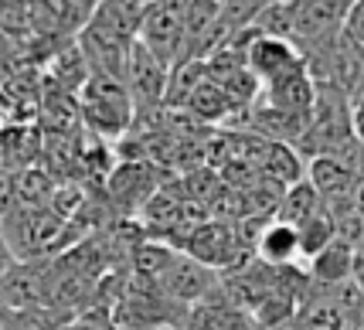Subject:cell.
I'll return each mask as SVG.
<instances>
[{
	"instance_id": "1",
	"label": "cell",
	"mask_w": 364,
	"mask_h": 330,
	"mask_svg": "<svg viewBox=\"0 0 364 330\" xmlns=\"http://www.w3.org/2000/svg\"><path fill=\"white\" fill-rule=\"evenodd\" d=\"M143 48H150L164 65L174 68L184 51V4L164 0V4H146L143 28L136 38Z\"/></svg>"
},
{
	"instance_id": "2",
	"label": "cell",
	"mask_w": 364,
	"mask_h": 330,
	"mask_svg": "<svg viewBox=\"0 0 364 330\" xmlns=\"http://www.w3.org/2000/svg\"><path fill=\"white\" fill-rule=\"evenodd\" d=\"M242 62L249 68V75L262 85L283 79L289 72L303 68V58L296 45H289L283 38H269V34H259L255 28L245 31V51H242Z\"/></svg>"
},
{
	"instance_id": "3",
	"label": "cell",
	"mask_w": 364,
	"mask_h": 330,
	"mask_svg": "<svg viewBox=\"0 0 364 330\" xmlns=\"http://www.w3.org/2000/svg\"><path fill=\"white\" fill-rule=\"evenodd\" d=\"M167 85H171V65H164L140 41H133L127 62V92L133 99V110H154L167 99Z\"/></svg>"
},
{
	"instance_id": "4",
	"label": "cell",
	"mask_w": 364,
	"mask_h": 330,
	"mask_svg": "<svg viewBox=\"0 0 364 330\" xmlns=\"http://www.w3.org/2000/svg\"><path fill=\"white\" fill-rule=\"evenodd\" d=\"M154 286H157L171 303H181V307L188 310V307L201 303L205 297H211V293L218 289V276L208 266L194 262L191 255H174V262L164 269V276H160Z\"/></svg>"
},
{
	"instance_id": "5",
	"label": "cell",
	"mask_w": 364,
	"mask_h": 330,
	"mask_svg": "<svg viewBox=\"0 0 364 330\" xmlns=\"http://www.w3.org/2000/svg\"><path fill=\"white\" fill-rule=\"evenodd\" d=\"M85 112H89L92 126L119 133L133 116V99H129L123 82L106 79V75H89V82H85Z\"/></svg>"
},
{
	"instance_id": "6",
	"label": "cell",
	"mask_w": 364,
	"mask_h": 330,
	"mask_svg": "<svg viewBox=\"0 0 364 330\" xmlns=\"http://www.w3.org/2000/svg\"><path fill=\"white\" fill-rule=\"evenodd\" d=\"M143 14H146V4H140V0H109V4H95L89 28L133 45L140 38Z\"/></svg>"
},
{
	"instance_id": "7",
	"label": "cell",
	"mask_w": 364,
	"mask_h": 330,
	"mask_svg": "<svg viewBox=\"0 0 364 330\" xmlns=\"http://www.w3.org/2000/svg\"><path fill=\"white\" fill-rule=\"evenodd\" d=\"M314 95H317V85L306 75V68H296L283 79L262 85V106L279 112H293V116H310V106H314Z\"/></svg>"
},
{
	"instance_id": "8",
	"label": "cell",
	"mask_w": 364,
	"mask_h": 330,
	"mask_svg": "<svg viewBox=\"0 0 364 330\" xmlns=\"http://www.w3.org/2000/svg\"><path fill=\"white\" fill-rule=\"evenodd\" d=\"M255 255H259V262H266L272 269L296 266V259H300V235H296V228L279 218L269 221L262 228L259 242H255Z\"/></svg>"
},
{
	"instance_id": "9",
	"label": "cell",
	"mask_w": 364,
	"mask_h": 330,
	"mask_svg": "<svg viewBox=\"0 0 364 330\" xmlns=\"http://www.w3.org/2000/svg\"><path fill=\"white\" fill-rule=\"evenodd\" d=\"M354 276V249L344 238H333L327 249L310 259V280L317 286H341Z\"/></svg>"
},
{
	"instance_id": "10",
	"label": "cell",
	"mask_w": 364,
	"mask_h": 330,
	"mask_svg": "<svg viewBox=\"0 0 364 330\" xmlns=\"http://www.w3.org/2000/svg\"><path fill=\"white\" fill-rule=\"evenodd\" d=\"M232 249H235V235H232L225 225H205V228H198L188 242L191 259L208 269L232 266Z\"/></svg>"
},
{
	"instance_id": "11",
	"label": "cell",
	"mask_w": 364,
	"mask_h": 330,
	"mask_svg": "<svg viewBox=\"0 0 364 330\" xmlns=\"http://www.w3.org/2000/svg\"><path fill=\"white\" fill-rule=\"evenodd\" d=\"M320 208H323V198L317 194V188H314V184H306V181H300V184H293V188H289V194L283 198L279 221L293 225V228H300L303 221H310Z\"/></svg>"
},
{
	"instance_id": "12",
	"label": "cell",
	"mask_w": 364,
	"mask_h": 330,
	"mask_svg": "<svg viewBox=\"0 0 364 330\" xmlns=\"http://www.w3.org/2000/svg\"><path fill=\"white\" fill-rule=\"evenodd\" d=\"M296 235H300V255H306V259H314V255H320V252L327 249L333 238H337V221L327 211V205L320 208L310 221H303L300 228H296Z\"/></svg>"
},
{
	"instance_id": "13",
	"label": "cell",
	"mask_w": 364,
	"mask_h": 330,
	"mask_svg": "<svg viewBox=\"0 0 364 330\" xmlns=\"http://www.w3.org/2000/svg\"><path fill=\"white\" fill-rule=\"evenodd\" d=\"M344 34L350 38V45H364V0L350 4L348 21H344Z\"/></svg>"
},
{
	"instance_id": "14",
	"label": "cell",
	"mask_w": 364,
	"mask_h": 330,
	"mask_svg": "<svg viewBox=\"0 0 364 330\" xmlns=\"http://www.w3.org/2000/svg\"><path fill=\"white\" fill-rule=\"evenodd\" d=\"M350 123H354V140L364 147V95L350 106Z\"/></svg>"
},
{
	"instance_id": "15",
	"label": "cell",
	"mask_w": 364,
	"mask_h": 330,
	"mask_svg": "<svg viewBox=\"0 0 364 330\" xmlns=\"http://www.w3.org/2000/svg\"><path fill=\"white\" fill-rule=\"evenodd\" d=\"M11 269V245H7V235H4V228H0V276Z\"/></svg>"
},
{
	"instance_id": "16",
	"label": "cell",
	"mask_w": 364,
	"mask_h": 330,
	"mask_svg": "<svg viewBox=\"0 0 364 330\" xmlns=\"http://www.w3.org/2000/svg\"><path fill=\"white\" fill-rule=\"evenodd\" d=\"M272 330H303V324L293 316V320H286V324H279V327H272Z\"/></svg>"
},
{
	"instance_id": "17",
	"label": "cell",
	"mask_w": 364,
	"mask_h": 330,
	"mask_svg": "<svg viewBox=\"0 0 364 330\" xmlns=\"http://www.w3.org/2000/svg\"><path fill=\"white\" fill-rule=\"evenodd\" d=\"M150 330H181V327H150Z\"/></svg>"
},
{
	"instance_id": "18",
	"label": "cell",
	"mask_w": 364,
	"mask_h": 330,
	"mask_svg": "<svg viewBox=\"0 0 364 330\" xmlns=\"http://www.w3.org/2000/svg\"><path fill=\"white\" fill-rule=\"evenodd\" d=\"M0 330H4V324H0Z\"/></svg>"
}]
</instances>
